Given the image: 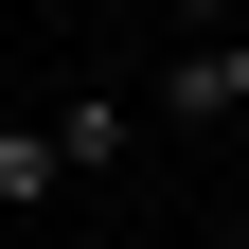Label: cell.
I'll return each instance as SVG.
<instances>
[{"mask_svg": "<svg viewBox=\"0 0 249 249\" xmlns=\"http://www.w3.org/2000/svg\"><path fill=\"white\" fill-rule=\"evenodd\" d=\"M160 18H178V36H231V18H249V0H160Z\"/></svg>", "mask_w": 249, "mask_h": 249, "instance_id": "277c9868", "label": "cell"}, {"mask_svg": "<svg viewBox=\"0 0 249 249\" xmlns=\"http://www.w3.org/2000/svg\"><path fill=\"white\" fill-rule=\"evenodd\" d=\"M53 178H71V160H53V124H0V196H53Z\"/></svg>", "mask_w": 249, "mask_h": 249, "instance_id": "3957f363", "label": "cell"}, {"mask_svg": "<svg viewBox=\"0 0 249 249\" xmlns=\"http://www.w3.org/2000/svg\"><path fill=\"white\" fill-rule=\"evenodd\" d=\"M53 160H71V178L124 160V89H71V107H53Z\"/></svg>", "mask_w": 249, "mask_h": 249, "instance_id": "7a4b0ae2", "label": "cell"}, {"mask_svg": "<svg viewBox=\"0 0 249 249\" xmlns=\"http://www.w3.org/2000/svg\"><path fill=\"white\" fill-rule=\"evenodd\" d=\"M231 107H249V36H196L160 71V124H231Z\"/></svg>", "mask_w": 249, "mask_h": 249, "instance_id": "6da1fadb", "label": "cell"}]
</instances>
